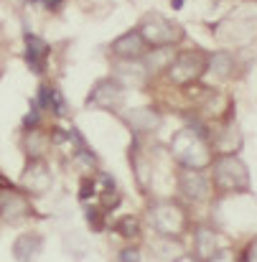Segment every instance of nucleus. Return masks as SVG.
Returning a JSON list of instances; mask_svg holds the SVG:
<instances>
[{
    "label": "nucleus",
    "mask_w": 257,
    "mask_h": 262,
    "mask_svg": "<svg viewBox=\"0 0 257 262\" xmlns=\"http://www.w3.org/2000/svg\"><path fill=\"white\" fill-rule=\"evenodd\" d=\"M234 56L229 51H217L209 56V72H214L219 79H229L234 74Z\"/></svg>",
    "instance_id": "obj_18"
},
{
    "label": "nucleus",
    "mask_w": 257,
    "mask_h": 262,
    "mask_svg": "<svg viewBox=\"0 0 257 262\" xmlns=\"http://www.w3.org/2000/svg\"><path fill=\"white\" fill-rule=\"evenodd\" d=\"M0 186H3V191H8V188H10V186H8V181H5V178H0Z\"/></svg>",
    "instance_id": "obj_25"
},
{
    "label": "nucleus",
    "mask_w": 257,
    "mask_h": 262,
    "mask_svg": "<svg viewBox=\"0 0 257 262\" xmlns=\"http://www.w3.org/2000/svg\"><path fill=\"white\" fill-rule=\"evenodd\" d=\"M38 3H41L46 10H59V8L64 5V0H38Z\"/></svg>",
    "instance_id": "obj_24"
},
{
    "label": "nucleus",
    "mask_w": 257,
    "mask_h": 262,
    "mask_svg": "<svg viewBox=\"0 0 257 262\" xmlns=\"http://www.w3.org/2000/svg\"><path fill=\"white\" fill-rule=\"evenodd\" d=\"M176 186L178 193L191 204H201L211 199V181L204 171H191V168L176 171Z\"/></svg>",
    "instance_id": "obj_7"
},
{
    "label": "nucleus",
    "mask_w": 257,
    "mask_h": 262,
    "mask_svg": "<svg viewBox=\"0 0 257 262\" xmlns=\"http://www.w3.org/2000/svg\"><path fill=\"white\" fill-rule=\"evenodd\" d=\"M125 102V87L115 79V77H104L99 82H94V87L87 97V107H97L104 112H117Z\"/></svg>",
    "instance_id": "obj_6"
},
{
    "label": "nucleus",
    "mask_w": 257,
    "mask_h": 262,
    "mask_svg": "<svg viewBox=\"0 0 257 262\" xmlns=\"http://www.w3.org/2000/svg\"><path fill=\"white\" fill-rule=\"evenodd\" d=\"M209 262H237V255L232 250H219Z\"/></svg>",
    "instance_id": "obj_21"
},
{
    "label": "nucleus",
    "mask_w": 257,
    "mask_h": 262,
    "mask_svg": "<svg viewBox=\"0 0 257 262\" xmlns=\"http://www.w3.org/2000/svg\"><path fill=\"white\" fill-rule=\"evenodd\" d=\"M49 140L51 138H46L38 127L36 130H26V140H23V148L31 153V158H44L41 153H44V148L49 145Z\"/></svg>",
    "instance_id": "obj_19"
},
{
    "label": "nucleus",
    "mask_w": 257,
    "mask_h": 262,
    "mask_svg": "<svg viewBox=\"0 0 257 262\" xmlns=\"http://www.w3.org/2000/svg\"><path fill=\"white\" fill-rule=\"evenodd\" d=\"M148 219H151V227L156 229L158 237H166V239H181L186 232H188V211L181 201L176 199H158L148 206Z\"/></svg>",
    "instance_id": "obj_3"
},
{
    "label": "nucleus",
    "mask_w": 257,
    "mask_h": 262,
    "mask_svg": "<svg viewBox=\"0 0 257 262\" xmlns=\"http://www.w3.org/2000/svg\"><path fill=\"white\" fill-rule=\"evenodd\" d=\"M176 56V49L173 46H161V49H148V54L140 59L145 72H156V69H168Z\"/></svg>",
    "instance_id": "obj_17"
},
{
    "label": "nucleus",
    "mask_w": 257,
    "mask_h": 262,
    "mask_svg": "<svg viewBox=\"0 0 257 262\" xmlns=\"http://www.w3.org/2000/svg\"><path fill=\"white\" fill-rule=\"evenodd\" d=\"M138 33L145 38L148 46H176L183 38V28L161 13H145L138 23Z\"/></svg>",
    "instance_id": "obj_4"
},
{
    "label": "nucleus",
    "mask_w": 257,
    "mask_h": 262,
    "mask_svg": "<svg viewBox=\"0 0 257 262\" xmlns=\"http://www.w3.org/2000/svg\"><path fill=\"white\" fill-rule=\"evenodd\" d=\"M44 252V237L38 232H23L13 242V257L18 262H36Z\"/></svg>",
    "instance_id": "obj_14"
},
{
    "label": "nucleus",
    "mask_w": 257,
    "mask_h": 262,
    "mask_svg": "<svg viewBox=\"0 0 257 262\" xmlns=\"http://www.w3.org/2000/svg\"><path fill=\"white\" fill-rule=\"evenodd\" d=\"M26 64L31 67V72L36 74H44L46 72V64H49V56H51V49L44 38H38L36 33H26Z\"/></svg>",
    "instance_id": "obj_13"
},
{
    "label": "nucleus",
    "mask_w": 257,
    "mask_h": 262,
    "mask_svg": "<svg viewBox=\"0 0 257 262\" xmlns=\"http://www.w3.org/2000/svg\"><path fill=\"white\" fill-rule=\"evenodd\" d=\"M54 183V173L44 158H28L20 173V191L26 196H44Z\"/></svg>",
    "instance_id": "obj_8"
},
{
    "label": "nucleus",
    "mask_w": 257,
    "mask_h": 262,
    "mask_svg": "<svg viewBox=\"0 0 257 262\" xmlns=\"http://www.w3.org/2000/svg\"><path fill=\"white\" fill-rule=\"evenodd\" d=\"M171 156L181 168L206 171L214 163V150L209 145V133L204 127H181L171 138Z\"/></svg>",
    "instance_id": "obj_1"
},
{
    "label": "nucleus",
    "mask_w": 257,
    "mask_h": 262,
    "mask_svg": "<svg viewBox=\"0 0 257 262\" xmlns=\"http://www.w3.org/2000/svg\"><path fill=\"white\" fill-rule=\"evenodd\" d=\"M245 262H257V237L247 245V250H245Z\"/></svg>",
    "instance_id": "obj_23"
},
{
    "label": "nucleus",
    "mask_w": 257,
    "mask_h": 262,
    "mask_svg": "<svg viewBox=\"0 0 257 262\" xmlns=\"http://www.w3.org/2000/svg\"><path fill=\"white\" fill-rule=\"evenodd\" d=\"M115 229H117L120 237H125V239H135V237L140 234V222H138L133 214H127V216H120V219L115 222Z\"/></svg>",
    "instance_id": "obj_20"
},
{
    "label": "nucleus",
    "mask_w": 257,
    "mask_h": 262,
    "mask_svg": "<svg viewBox=\"0 0 257 262\" xmlns=\"http://www.w3.org/2000/svg\"><path fill=\"white\" fill-rule=\"evenodd\" d=\"M219 252V239H217V229L199 224L194 229V260L196 262H209Z\"/></svg>",
    "instance_id": "obj_12"
},
{
    "label": "nucleus",
    "mask_w": 257,
    "mask_h": 262,
    "mask_svg": "<svg viewBox=\"0 0 257 262\" xmlns=\"http://www.w3.org/2000/svg\"><path fill=\"white\" fill-rule=\"evenodd\" d=\"M120 262H140V255H138V250H133V247L122 250V252H120Z\"/></svg>",
    "instance_id": "obj_22"
},
{
    "label": "nucleus",
    "mask_w": 257,
    "mask_h": 262,
    "mask_svg": "<svg viewBox=\"0 0 257 262\" xmlns=\"http://www.w3.org/2000/svg\"><path fill=\"white\" fill-rule=\"evenodd\" d=\"M181 245L178 239H166V237H158L153 245H151V260L153 262H178L181 260Z\"/></svg>",
    "instance_id": "obj_16"
},
{
    "label": "nucleus",
    "mask_w": 257,
    "mask_h": 262,
    "mask_svg": "<svg viewBox=\"0 0 257 262\" xmlns=\"http://www.w3.org/2000/svg\"><path fill=\"white\" fill-rule=\"evenodd\" d=\"M206 72H209V54H204V51H199V49L176 51L171 67H168L171 82L181 84V87H188V84L199 82Z\"/></svg>",
    "instance_id": "obj_5"
},
{
    "label": "nucleus",
    "mask_w": 257,
    "mask_h": 262,
    "mask_svg": "<svg viewBox=\"0 0 257 262\" xmlns=\"http://www.w3.org/2000/svg\"><path fill=\"white\" fill-rule=\"evenodd\" d=\"M97 181L102 183V188H97V199H99V209L107 214L110 209H115L120 201H122V193H120V186L104 173H97Z\"/></svg>",
    "instance_id": "obj_15"
},
{
    "label": "nucleus",
    "mask_w": 257,
    "mask_h": 262,
    "mask_svg": "<svg viewBox=\"0 0 257 262\" xmlns=\"http://www.w3.org/2000/svg\"><path fill=\"white\" fill-rule=\"evenodd\" d=\"M33 214V206L28 196L20 188H8L0 193V219L8 224H18Z\"/></svg>",
    "instance_id": "obj_9"
},
{
    "label": "nucleus",
    "mask_w": 257,
    "mask_h": 262,
    "mask_svg": "<svg viewBox=\"0 0 257 262\" xmlns=\"http://www.w3.org/2000/svg\"><path fill=\"white\" fill-rule=\"evenodd\" d=\"M148 43H145V38L138 33V28H133V31H127V33H122L120 38H115L112 41V54L117 56V59H122V61H140L145 54H148Z\"/></svg>",
    "instance_id": "obj_10"
},
{
    "label": "nucleus",
    "mask_w": 257,
    "mask_h": 262,
    "mask_svg": "<svg viewBox=\"0 0 257 262\" xmlns=\"http://www.w3.org/2000/svg\"><path fill=\"white\" fill-rule=\"evenodd\" d=\"M209 181H211V188L222 196L252 191L250 168L240 156H217L214 163H211V178Z\"/></svg>",
    "instance_id": "obj_2"
},
{
    "label": "nucleus",
    "mask_w": 257,
    "mask_h": 262,
    "mask_svg": "<svg viewBox=\"0 0 257 262\" xmlns=\"http://www.w3.org/2000/svg\"><path fill=\"white\" fill-rule=\"evenodd\" d=\"M122 122L138 133V135H148V133H156L161 127V115L151 107H135V110H127L122 112Z\"/></svg>",
    "instance_id": "obj_11"
}]
</instances>
